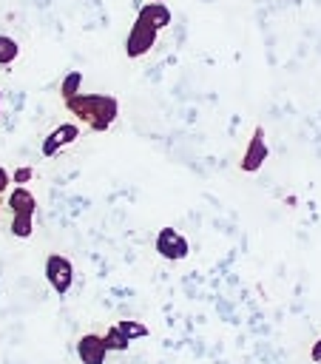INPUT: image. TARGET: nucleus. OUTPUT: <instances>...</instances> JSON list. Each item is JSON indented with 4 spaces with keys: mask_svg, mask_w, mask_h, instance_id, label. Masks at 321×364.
Masks as SVG:
<instances>
[{
    "mask_svg": "<svg viewBox=\"0 0 321 364\" xmlns=\"http://www.w3.org/2000/svg\"><path fill=\"white\" fill-rule=\"evenodd\" d=\"M156 37H159L156 28H148V26H142V23H134L131 31H128V37H125V54H128L131 60L145 57V54L156 46Z\"/></svg>",
    "mask_w": 321,
    "mask_h": 364,
    "instance_id": "5",
    "label": "nucleus"
},
{
    "mask_svg": "<svg viewBox=\"0 0 321 364\" xmlns=\"http://www.w3.org/2000/svg\"><path fill=\"white\" fill-rule=\"evenodd\" d=\"M77 358H80V364H105V358H108L105 338L97 333L80 336L77 338Z\"/></svg>",
    "mask_w": 321,
    "mask_h": 364,
    "instance_id": "7",
    "label": "nucleus"
},
{
    "mask_svg": "<svg viewBox=\"0 0 321 364\" xmlns=\"http://www.w3.org/2000/svg\"><path fill=\"white\" fill-rule=\"evenodd\" d=\"M80 125L77 122H62V125H57L45 139H43V148H40V154L45 156V159H51V156H57L62 148H68V145H74L77 139H80Z\"/></svg>",
    "mask_w": 321,
    "mask_h": 364,
    "instance_id": "4",
    "label": "nucleus"
},
{
    "mask_svg": "<svg viewBox=\"0 0 321 364\" xmlns=\"http://www.w3.org/2000/svg\"><path fill=\"white\" fill-rule=\"evenodd\" d=\"M11 216H34L37 213V196L26 188V185H17L9 191V199H6Z\"/></svg>",
    "mask_w": 321,
    "mask_h": 364,
    "instance_id": "9",
    "label": "nucleus"
},
{
    "mask_svg": "<svg viewBox=\"0 0 321 364\" xmlns=\"http://www.w3.org/2000/svg\"><path fill=\"white\" fill-rule=\"evenodd\" d=\"M9 185H11V173L0 165V193H6V191H9Z\"/></svg>",
    "mask_w": 321,
    "mask_h": 364,
    "instance_id": "16",
    "label": "nucleus"
},
{
    "mask_svg": "<svg viewBox=\"0 0 321 364\" xmlns=\"http://www.w3.org/2000/svg\"><path fill=\"white\" fill-rule=\"evenodd\" d=\"M0 108H3V97H0Z\"/></svg>",
    "mask_w": 321,
    "mask_h": 364,
    "instance_id": "18",
    "label": "nucleus"
},
{
    "mask_svg": "<svg viewBox=\"0 0 321 364\" xmlns=\"http://www.w3.org/2000/svg\"><path fill=\"white\" fill-rule=\"evenodd\" d=\"M136 23L162 31V28L170 26V9H168L162 0H151V3H145V6L136 11Z\"/></svg>",
    "mask_w": 321,
    "mask_h": 364,
    "instance_id": "8",
    "label": "nucleus"
},
{
    "mask_svg": "<svg viewBox=\"0 0 321 364\" xmlns=\"http://www.w3.org/2000/svg\"><path fill=\"white\" fill-rule=\"evenodd\" d=\"M65 108L85 122L91 131H108L119 114V100L111 94H97V91H80L77 97L65 100Z\"/></svg>",
    "mask_w": 321,
    "mask_h": 364,
    "instance_id": "1",
    "label": "nucleus"
},
{
    "mask_svg": "<svg viewBox=\"0 0 321 364\" xmlns=\"http://www.w3.org/2000/svg\"><path fill=\"white\" fill-rule=\"evenodd\" d=\"M20 57V43L9 34H0V65H11Z\"/></svg>",
    "mask_w": 321,
    "mask_h": 364,
    "instance_id": "12",
    "label": "nucleus"
},
{
    "mask_svg": "<svg viewBox=\"0 0 321 364\" xmlns=\"http://www.w3.org/2000/svg\"><path fill=\"white\" fill-rule=\"evenodd\" d=\"M80 88H82V74H80V71H68V74L62 77V82H60V97H62V102L71 100V97H77Z\"/></svg>",
    "mask_w": 321,
    "mask_h": 364,
    "instance_id": "11",
    "label": "nucleus"
},
{
    "mask_svg": "<svg viewBox=\"0 0 321 364\" xmlns=\"http://www.w3.org/2000/svg\"><path fill=\"white\" fill-rule=\"evenodd\" d=\"M31 176H34V168L23 165V168H14V173H11V182H17V185H26Z\"/></svg>",
    "mask_w": 321,
    "mask_h": 364,
    "instance_id": "15",
    "label": "nucleus"
},
{
    "mask_svg": "<svg viewBox=\"0 0 321 364\" xmlns=\"http://www.w3.org/2000/svg\"><path fill=\"white\" fill-rule=\"evenodd\" d=\"M153 247H156V253H159L162 259H168V262H182V259H187V253H190L187 239H185L179 230H173V228H162V230L156 233V239H153Z\"/></svg>",
    "mask_w": 321,
    "mask_h": 364,
    "instance_id": "3",
    "label": "nucleus"
},
{
    "mask_svg": "<svg viewBox=\"0 0 321 364\" xmlns=\"http://www.w3.org/2000/svg\"><path fill=\"white\" fill-rule=\"evenodd\" d=\"M105 338V347H108V353H125L128 347H131V338L114 324V327H108V333L102 336Z\"/></svg>",
    "mask_w": 321,
    "mask_h": 364,
    "instance_id": "10",
    "label": "nucleus"
},
{
    "mask_svg": "<svg viewBox=\"0 0 321 364\" xmlns=\"http://www.w3.org/2000/svg\"><path fill=\"white\" fill-rule=\"evenodd\" d=\"M310 355H312V361H321V338L312 344V350H310Z\"/></svg>",
    "mask_w": 321,
    "mask_h": 364,
    "instance_id": "17",
    "label": "nucleus"
},
{
    "mask_svg": "<svg viewBox=\"0 0 321 364\" xmlns=\"http://www.w3.org/2000/svg\"><path fill=\"white\" fill-rule=\"evenodd\" d=\"M45 282L51 284V290L57 296H65L71 290V284H74V264H71V259L62 256V253H51L45 259Z\"/></svg>",
    "mask_w": 321,
    "mask_h": 364,
    "instance_id": "2",
    "label": "nucleus"
},
{
    "mask_svg": "<svg viewBox=\"0 0 321 364\" xmlns=\"http://www.w3.org/2000/svg\"><path fill=\"white\" fill-rule=\"evenodd\" d=\"M34 233V216H11V236L28 239Z\"/></svg>",
    "mask_w": 321,
    "mask_h": 364,
    "instance_id": "14",
    "label": "nucleus"
},
{
    "mask_svg": "<svg viewBox=\"0 0 321 364\" xmlns=\"http://www.w3.org/2000/svg\"><path fill=\"white\" fill-rule=\"evenodd\" d=\"M267 154H270V148H267V139H264V128L256 125V131H253V136H250V142H247V148H244V154H241L239 168H241L244 173H256V171L264 165Z\"/></svg>",
    "mask_w": 321,
    "mask_h": 364,
    "instance_id": "6",
    "label": "nucleus"
},
{
    "mask_svg": "<svg viewBox=\"0 0 321 364\" xmlns=\"http://www.w3.org/2000/svg\"><path fill=\"white\" fill-rule=\"evenodd\" d=\"M116 327H119L131 341H136V338H145V336H148V327H145L142 321H136V318H119V321H116Z\"/></svg>",
    "mask_w": 321,
    "mask_h": 364,
    "instance_id": "13",
    "label": "nucleus"
}]
</instances>
